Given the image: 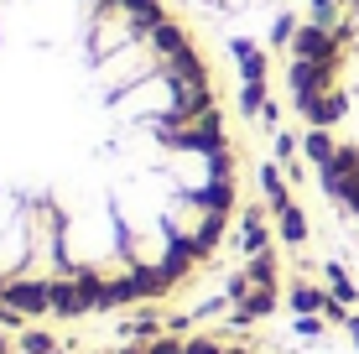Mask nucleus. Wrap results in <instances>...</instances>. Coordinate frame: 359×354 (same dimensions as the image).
<instances>
[{"label": "nucleus", "instance_id": "nucleus-3", "mask_svg": "<svg viewBox=\"0 0 359 354\" xmlns=\"http://www.w3.org/2000/svg\"><path fill=\"white\" fill-rule=\"evenodd\" d=\"M109 354H255V349L224 344V339H141V344L109 349Z\"/></svg>", "mask_w": 359, "mask_h": 354}, {"label": "nucleus", "instance_id": "nucleus-2", "mask_svg": "<svg viewBox=\"0 0 359 354\" xmlns=\"http://www.w3.org/2000/svg\"><path fill=\"white\" fill-rule=\"evenodd\" d=\"M292 104L328 193L359 219V0H313L292 47Z\"/></svg>", "mask_w": 359, "mask_h": 354}, {"label": "nucleus", "instance_id": "nucleus-1", "mask_svg": "<svg viewBox=\"0 0 359 354\" xmlns=\"http://www.w3.org/2000/svg\"><path fill=\"white\" fill-rule=\"evenodd\" d=\"M234 141L162 0H0V308L162 297L234 214Z\"/></svg>", "mask_w": 359, "mask_h": 354}]
</instances>
